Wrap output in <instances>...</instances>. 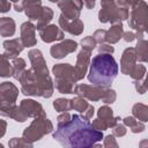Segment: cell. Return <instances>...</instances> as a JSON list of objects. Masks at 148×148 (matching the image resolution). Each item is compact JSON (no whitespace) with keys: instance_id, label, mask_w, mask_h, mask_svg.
Returning a JSON list of instances; mask_svg holds the SVG:
<instances>
[{"instance_id":"cell-47","label":"cell","mask_w":148,"mask_h":148,"mask_svg":"<svg viewBox=\"0 0 148 148\" xmlns=\"http://www.w3.org/2000/svg\"><path fill=\"white\" fill-rule=\"evenodd\" d=\"M49 1H51V2H54V3H56V2H58L59 0H49Z\"/></svg>"},{"instance_id":"cell-34","label":"cell","mask_w":148,"mask_h":148,"mask_svg":"<svg viewBox=\"0 0 148 148\" xmlns=\"http://www.w3.org/2000/svg\"><path fill=\"white\" fill-rule=\"evenodd\" d=\"M105 32H106V30H104V29H98L94 32L92 37L96 40V43H99V44L105 43Z\"/></svg>"},{"instance_id":"cell-48","label":"cell","mask_w":148,"mask_h":148,"mask_svg":"<svg viewBox=\"0 0 148 148\" xmlns=\"http://www.w3.org/2000/svg\"><path fill=\"white\" fill-rule=\"evenodd\" d=\"M9 1H13V2H14V3H15V2H17V1H18V0H9Z\"/></svg>"},{"instance_id":"cell-25","label":"cell","mask_w":148,"mask_h":148,"mask_svg":"<svg viewBox=\"0 0 148 148\" xmlns=\"http://www.w3.org/2000/svg\"><path fill=\"white\" fill-rule=\"evenodd\" d=\"M12 66H13V77L15 80H20L21 75L23 74V72L25 71L27 68V62L24 59L20 58V57H16L13 59V62H12Z\"/></svg>"},{"instance_id":"cell-30","label":"cell","mask_w":148,"mask_h":148,"mask_svg":"<svg viewBox=\"0 0 148 148\" xmlns=\"http://www.w3.org/2000/svg\"><path fill=\"white\" fill-rule=\"evenodd\" d=\"M145 74H146V67L141 64H136L134 66V68L132 69L130 76L133 79V80H142L145 79Z\"/></svg>"},{"instance_id":"cell-7","label":"cell","mask_w":148,"mask_h":148,"mask_svg":"<svg viewBox=\"0 0 148 148\" xmlns=\"http://www.w3.org/2000/svg\"><path fill=\"white\" fill-rule=\"evenodd\" d=\"M53 130V124L46 116L37 117L35 120L23 131V138L29 142H35L40 140L44 135L51 133Z\"/></svg>"},{"instance_id":"cell-18","label":"cell","mask_w":148,"mask_h":148,"mask_svg":"<svg viewBox=\"0 0 148 148\" xmlns=\"http://www.w3.org/2000/svg\"><path fill=\"white\" fill-rule=\"evenodd\" d=\"M2 46H3V50H5L3 56L7 59H14V58L18 57V54L24 49V46H23V44H22L20 38H14V39L5 40Z\"/></svg>"},{"instance_id":"cell-12","label":"cell","mask_w":148,"mask_h":148,"mask_svg":"<svg viewBox=\"0 0 148 148\" xmlns=\"http://www.w3.org/2000/svg\"><path fill=\"white\" fill-rule=\"evenodd\" d=\"M90 56H91V52L83 50V49L79 52L76 57V64L74 66V73H75L76 81L82 80L84 75L87 74V69L90 64Z\"/></svg>"},{"instance_id":"cell-2","label":"cell","mask_w":148,"mask_h":148,"mask_svg":"<svg viewBox=\"0 0 148 148\" xmlns=\"http://www.w3.org/2000/svg\"><path fill=\"white\" fill-rule=\"evenodd\" d=\"M88 80L91 84L109 87L118 75V65L111 53H98L89 64Z\"/></svg>"},{"instance_id":"cell-32","label":"cell","mask_w":148,"mask_h":148,"mask_svg":"<svg viewBox=\"0 0 148 148\" xmlns=\"http://www.w3.org/2000/svg\"><path fill=\"white\" fill-rule=\"evenodd\" d=\"M8 145H9V147H32V143L27 141L24 138H22V139L13 138L12 140H9Z\"/></svg>"},{"instance_id":"cell-28","label":"cell","mask_w":148,"mask_h":148,"mask_svg":"<svg viewBox=\"0 0 148 148\" xmlns=\"http://www.w3.org/2000/svg\"><path fill=\"white\" fill-rule=\"evenodd\" d=\"M69 101H71V109L75 110V111H79L81 113H83L89 106V103L81 96H76V97H74Z\"/></svg>"},{"instance_id":"cell-9","label":"cell","mask_w":148,"mask_h":148,"mask_svg":"<svg viewBox=\"0 0 148 148\" xmlns=\"http://www.w3.org/2000/svg\"><path fill=\"white\" fill-rule=\"evenodd\" d=\"M17 96H18V89L14 83L6 81L0 84V114L1 116L8 117L10 110L15 105Z\"/></svg>"},{"instance_id":"cell-5","label":"cell","mask_w":148,"mask_h":148,"mask_svg":"<svg viewBox=\"0 0 148 148\" xmlns=\"http://www.w3.org/2000/svg\"><path fill=\"white\" fill-rule=\"evenodd\" d=\"M56 77V89L61 94H73L76 82L74 67L69 64H57L52 68Z\"/></svg>"},{"instance_id":"cell-37","label":"cell","mask_w":148,"mask_h":148,"mask_svg":"<svg viewBox=\"0 0 148 148\" xmlns=\"http://www.w3.org/2000/svg\"><path fill=\"white\" fill-rule=\"evenodd\" d=\"M91 125H92V127H94L95 130H97V131H102V132L109 128V127H108V125H106V124H105L103 120H101L99 118H97V119L92 120Z\"/></svg>"},{"instance_id":"cell-6","label":"cell","mask_w":148,"mask_h":148,"mask_svg":"<svg viewBox=\"0 0 148 148\" xmlns=\"http://www.w3.org/2000/svg\"><path fill=\"white\" fill-rule=\"evenodd\" d=\"M102 8L98 13V21L102 23H121L128 18V8L119 6L116 0H101Z\"/></svg>"},{"instance_id":"cell-45","label":"cell","mask_w":148,"mask_h":148,"mask_svg":"<svg viewBox=\"0 0 148 148\" xmlns=\"http://www.w3.org/2000/svg\"><path fill=\"white\" fill-rule=\"evenodd\" d=\"M82 1H83V5H84L88 9H91V8L95 7V2H96V0H82Z\"/></svg>"},{"instance_id":"cell-31","label":"cell","mask_w":148,"mask_h":148,"mask_svg":"<svg viewBox=\"0 0 148 148\" xmlns=\"http://www.w3.org/2000/svg\"><path fill=\"white\" fill-rule=\"evenodd\" d=\"M96 40L94 39L92 36H87L84 37L82 40H81V46L83 50H87V51H92L95 47H96Z\"/></svg>"},{"instance_id":"cell-22","label":"cell","mask_w":148,"mask_h":148,"mask_svg":"<svg viewBox=\"0 0 148 148\" xmlns=\"http://www.w3.org/2000/svg\"><path fill=\"white\" fill-rule=\"evenodd\" d=\"M135 50V56H136V61L146 62L148 60V42L146 40L145 37H139L138 38V44Z\"/></svg>"},{"instance_id":"cell-27","label":"cell","mask_w":148,"mask_h":148,"mask_svg":"<svg viewBox=\"0 0 148 148\" xmlns=\"http://www.w3.org/2000/svg\"><path fill=\"white\" fill-rule=\"evenodd\" d=\"M13 75V66L3 54H0V76L9 77Z\"/></svg>"},{"instance_id":"cell-16","label":"cell","mask_w":148,"mask_h":148,"mask_svg":"<svg viewBox=\"0 0 148 148\" xmlns=\"http://www.w3.org/2000/svg\"><path fill=\"white\" fill-rule=\"evenodd\" d=\"M39 37L45 43H52L64 39V31L56 24H49L39 30Z\"/></svg>"},{"instance_id":"cell-38","label":"cell","mask_w":148,"mask_h":148,"mask_svg":"<svg viewBox=\"0 0 148 148\" xmlns=\"http://www.w3.org/2000/svg\"><path fill=\"white\" fill-rule=\"evenodd\" d=\"M97 50H98V52L99 53H113L114 52V49L111 46V44H105V43H102L98 47H97Z\"/></svg>"},{"instance_id":"cell-49","label":"cell","mask_w":148,"mask_h":148,"mask_svg":"<svg viewBox=\"0 0 148 148\" xmlns=\"http://www.w3.org/2000/svg\"><path fill=\"white\" fill-rule=\"evenodd\" d=\"M2 147H3V145H2V143H0V148H2Z\"/></svg>"},{"instance_id":"cell-3","label":"cell","mask_w":148,"mask_h":148,"mask_svg":"<svg viewBox=\"0 0 148 148\" xmlns=\"http://www.w3.org/2000/svg\"><path fill=\"white\" fill-rule=\"evenodd\" d=\"M28 57L31 62V72L36 80V83L38 86L39 97L49 98L53 95L54 87L53 82L51 80V76L49 74V69L46 66V61L42 54V52L38 49L30 50L28 52Z\"/></svg>"},{"instance_id":"cell-11","label":"cell","mask_w":148,"mask_h":148,"mask_svg":"<svg viewBox=\"0 0 148 148\" xmlns=\"http://www.w3.org/2000/svg\"><path fill=\"white\" fill-rule=\"evenodd\" d=\"M77 49V43L72 39H62L60 43L54 44L50 49V53L54 59H61Z\"/></svg>"},{"instance_id":"cell-24","label":"cell","mask_w":148,"mask_h":148,"mask_svg":"<svg viewBox=\"0 0 148 148\" xmlns=\"http://www.w3.org/2000/svg\"><path fill=\"white\" fill-rule=\"evenodd\" d=\"M132 113L135 119H139L142 123L148 121V106L142 103H136L132 108Z\"/></svg>"},{"instance_id":"cell-1","label":"cell","mask_w":148,"mask_h":148,"mask_svg":"<svg viewBox=\"0 0 148 148\" xmlns=\"http://www.w3.org/2000/svg\"><path fill=\"white\" fill-rule=\"evenodd\" d=\"M53 139L64 147L87 148L102 141L103 132L95 130L89 119L83 116L73 114L68 121L57 125Z\"/></svg>"},{"instance_id":"cell-13","label":"cell","mask_w":148,"mask_h":148,"mask_svg":"<svg viewBox=\"0 0 148 148\" xmlns=\"http://www.w3.org/2000/svg\"><path fill=\"white\" fill-rule=\"evenodd\" d=\"M58 22H59L60 29L62 31H67V32H69L71 35H74V36L81 35L83 29H84V24H83V22L80 18L67 20L65 16L60 15Z\"/></svg>"},{"instance_id":"cell-44","label":"cell","mask_w":148,"mask_h":148,"mask_svg":"<svg viewBox=\"0 0 148 148\" xmlns=\"http://www.w3.org/2000/svg\"><path fill=\"white\" fill-rule=\"evenodd\" d=\"M6 130H7V123H6V120L0 119V138H2L5 135Z\"/></svg>"},{"instance_id":"cell-26","label":"cell","mask_w":148,"mask_h":148,"mask_svg":"<svg viewBox=\"0 0 148 148\" xmlns=\"http://www.w3.org/2000/svg\"><path fill=\"white\" fill-rule=\"evenodd\" d=\"M123 121H124L125 126H128L131 128L132 133H141L146 130L145 124L140 120H136L134 117H125L123 119Z\"/></svg>"},{"instance_id":"cell-4","label":"cell","mask_w":148,"mask_h":148,"mask_svg":"<svg viewBox=\"0 0 148 148\" xmlns=\"http://www.w3.org/2000/svg\"><path fill=\"white\" fill-rule=\"evenodd\" d=\"M73 94L81 96L83 98H87L89 101H92V102L102 101L105 104H112L117 98L116 91L109 87L95 86V84L89 86V84H84V83L74 86Z\"/></svg>"},{"instance_id":"cell-15","label":"cell","mask_w":148,"mask_h":148,"mask_svg":"<svg viewBox=\"0 0 148 148\" xmlns=\"http://www.w3.org/2000/svg\"><path fill=\"white\" fill-rule=\"evenodd\" d=\"M20 108L27 114L28 118L29 117L30 118H37V117L46 116L42 104H39L38 102H36L34 99H22L20 102Z\"/></svg>"},{"instance_id":"cell-42","label":"cell","mask_w":148,"mask_h":148,"mask_svg":"<svg viewBox=\"0 0 148 148\" xmlns=\"http://www.w3.org/2000/svg\"><path fill=\"white\" fill-rule=\"evenodd\" d=\"M22 6H23V9L27 8V7H30V6H35V5H42V1L40 0H22L21 1Z\"/></svg>"},{"instance_id":"cell-10","label":"cell","mask_w":148,"mask_h":148,"mask_svg":"<svg viewBox=\"0 0 148 148\" xmlns=\"http://www.w3.org/2000/svg\"><path fill=\"white\" fill-rule=\"evenodd\" d=\"M58 7L61 10V15L67 20L79 18L81 9L83 7L82 0H59Z\"/></svg>"},{"instance_id":"cell-8","label":"cell","mask_w":148,"mask_h":148,"mask_svg":"<svg viewBox=\"0 0 148 148\" xmlns=\"http://www.w3.org/2000/svg\"><path fill=\"white\" fill-rule=\"evenodd\" d=\"M130 27L138 34H145L148 28V7L147 3L141 0L134 6H132L130 21Z\"/></svg>"},{"instance_id":"cell-23","label":"cell","mask_w":148,"mask_h":148,"mask_svg":"<svg viewBox=\"0 0 148 148\" xmlns=\"http://www.w3.org/2000/svg\"><path fill=\"white\" fill-rule=\"evenodd\" d=\"M52 17H53V10H52L50 7H43L39 17L36 20L37 23H36L35 28H36L37 30H40V29L45 28L46 25H49V23L51 22Z\"/></svg>"},{"instance_id":"cell-19","label":"cell","mask_w":148,"mask_h":148,"mask_svg":"<svg viewBox=\"0 0 148 148\" xmlns=\"http://www.w3.org/2000/svg\"><path fill=\"white\" fill-rule=\"evenodd\" d=\"M97 116L101 120H103L108 125V127H111V128L120 120V117H113V111L108 105L101 106L97 111Z\"/></svg>"},{"instance_id":"cell-20","label":"cell","mask_w":148,"mask_h":148,"mask_svg":"<svg viewBox=\"0 0 148 148\" xmlns=\"http://www.w3.org/2000/svg\"><path fill=\"white\" fill-rule=\"evenodd\" d=\"M123 34H124V28H123L121 23L112 24L111 28L109 30H106V32H105V43L116 44L123 37Z\"/></svg>"},{"instance_id":"cell-41","label":"cell","mask_w":148,"mask_h":148,"mask_svg":"<svg viewBox=\"0 0 148 148\" xmlns=\"http://www.w3.org/2000/svg\"><path fill=\"white\" fill-rule=\"evenodd\" d=\"M123 38H124V40L125 42H133L135 38H136V34L135 32H133V31H127V32H124L123 34Z\"/></svg>"},{"instance_id":"cell-46","label":"cell","mask_w":148,"mask_h":148,"mask_svg":"<svg viewBox=\"0 0 148 148\" xmlns=\"http://www.w3.org/2000/svg\"><path fill=\"white\" fill-rule=\"evenodd\" d=\"M14 8H15L16 12H22V10H23V6H22L21 2H20V3L15 2V3H14Z\"/></svg>"},{"instance_id":"cell-33","label":"cell","mask_w":148,"mask_h":148,"mask_svg":"<svg viewBox=\"0 0 148 148\" xmlns=\"http://www.w3.org/2000/svg\"><path fill=\"white\" fill-rule=\"evenodd\" d=\"M113 131H112V135L114 136H124L126 134V126L124 124H120V123H117L113 127Z\"/></svg>"},{"instance_id":"cell-21","label":"cell","mask_w":148,"mask_h":148,"mask_svg":"<svg viewBox=\"0 0 148 148\" xmlns=\"http://www.w3.org/2000/svg\"><path fill=\"white\" fill-rule=\"evenodd\" d=\"M15 21L12 17L0 18V35L2 37H12L15 34Z\"/></svg>"},{"instance_id":"cell-43","label":"cell","mask_w":148,"mask_h":148,"mask_svg":"<svg viewBox=\"0 0 148 148\" xmlns=\"http://www.w3.org/2000/svg\"><path fill=\"white\" fill-rule=\"evenodd\" d=\"M94 112H95V109H94V106L92 105H90L89 104V106H88V109L83 112V117L84 118H87V119H91L92 118V116H94Z\"/></svg>"},{"instance_id":"cell-29","label":"cell","mask_w":148,"mask_h":148,"mask_svg":"<svg viewBox=\"0 0 148 148\" xmlns=\"http://www.w3.org/2000/svg\"><path fill=\"white\" fill-rule=\"evenodd\" d=\"M53 108L58 112H65L71 110V101L67 98H57L53 102Z\"/></svg>"},{"instance_id":"cell-39","label":"cell","mask_w":148,"mask_h":148,"mask_svg":"<svg viewBox=\"0 0 148 148\" xmlns=\"http://www.w3.org/2000/svg\"><path fill=\"white\" fill-rule=\"evenodd\" d=\"M69 119H71V113H69L68 111L61 112V113L58 116V118H57V120H58V124H64V123L68 121Z\"/></svg>"},{"instance_id":"cell-17","label":"cell","mask_w":148,"mask_h":148,"mask_svg":"<svg viewBox=\"0 0 148 148\" xmlns=\"http://www.w3.org/2000/svg\"><path fill=\"white\" fill-rule=\"evenodd\" d=\"M136 65V56L134 47H127L121 56L120 60V71L125 75H130L134 66Z\"/></svg>"},{"instance_id":"cell-35","label":"cell","mask_w":148,"mask_h":148,"mask_svg":"<svg viewBox=\"0 0 148 148\" xmlns=\"http://www.w3.org/2000/svg\"><path fill=\"white\" fill-rule=\"evenodd\" d=\"M133 83H134V87H135V89H136L138 92L145 94L147 91V84H146L145 79H142V80H134Z\"/></svg>"},{"instance_id":"cell-14","label":"cell","mask_w":148,"mask_h":148,"mask_svg":"<svg viewBox=\"0 0 148 148\" xmlns=\"http://www.w3.org/2000/svg\"><path fill=\"white\" fill-rule=\"evenodd\" d=\"M36 28L32 24L31 21H27L24 23H22L21 25V42L23 44L24 47H30V46H35L37 44V38L35 35Z\"/></svg>"},{"instance_id":"cell-36","label":"cell","mask_w":148,"mask_h":148,"mask_svg":"<svg viewBox=\"0 0 148 148\" xmlns=\"http://www.w3.org/2000/svg\"><path fill=\"white\" fill-rule=\"evenodd\" d=\"M103 146H104L105 148H109V147H114V148H117V147H118V143H117V141H116V139H114V135H112V134L106 135V136L104 138Z\"/></svg>"},{"instance_id":"cell-40","label":"cell","mask_w":148,"mask_h":148,"mask_svg":"<svg viewBox=\"0 0 148 148\" xmlns=\"http://www.w3.org/2000/svg\"><path fill=\"white\" fill-rule=\"evenodd\" d=\"M10 7L12 5L9 0H0V13H7Z\"/></svg>"}]
</instances>
